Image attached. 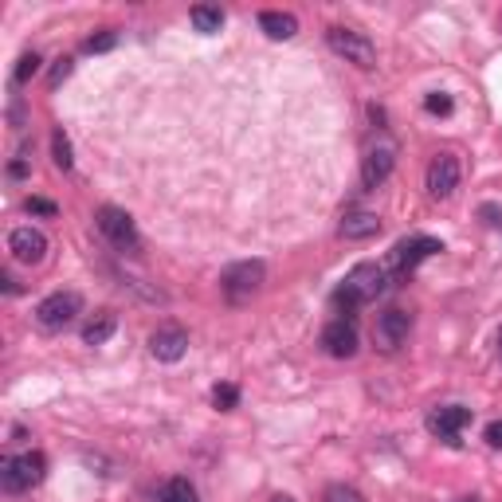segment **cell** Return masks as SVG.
<instances>
[{"label":"cell","instance_id":"6da1fadb","mask_svg":"<svg viewBox=\"0 0 502 502\" xmlns=\"http://www.w3.org/2000/svg\"><path fill=\"white\" fill-rule=\"evenodd\" d=\"M384 283H389L384 263H357L334 291V306L341 314H354L361 303H369V298H377L384 291Z\"/></svg>","mask_w":502,"mask_h":502},{"label":"cell","instance_id":"7a4b0ae2","mask_svg":"<svg viewBox=\"0 0 502 502\" xmlns=\"http://www.w3.org/2000/svg\"><path fill=\"white\" fill-rule=\"evenodd\" d=\"M44 475H48V459L40 452H24V455L0 459V487H4L8 495H20V490L44 483Z\"/></svg>","mask_w":502,"mask_h":502},{"label":"cell","instance_id":"3957f363","mask_svg":"<svg viewBox=\"0 0 502 502\" xmlns=\"http://www.w3.org/2000/svg\"><path fill=\"white\" fill-rule=\"evenodd\" d=\"M326 44H330L334 56H341L346 63H354V67H361V71L377 67V48H373L369 40L361 36V31H354V28H326Z\"/></svg>","mask_w":502,"mask_h":502},{"label":"cell","instance_id":"277c9868","mask_svg":"<svg viewBox=\"0 0 502 502\" xmlns=\"http://www.w3.org/2000/svg\"><path fill=\"white\" fill-rule=\"evenodd\" d=\"M94 220H99V232H102L106 240H110L114 251L137 255V248H142V236H137V224L130 220V212L106 205V208H99V216H94Z\"/></svg>","mask_w":502,"mask_h":502},{"label":"cell","instance_id":"5b68a950","mask_svg":"<svg viewBox=\"0 0 502 502\" xmlns=\"http://www.w3.org/2000/svg\"><path fill=\"white\" fill-rule=\"evenodd\" d=\"M263 263L260 260H243V263H236V267H228L224 271V279H220V291H224V298L228 303H248V298H255L260 295V286H263Z\"/></svg>","mask_w":502,"mask_h":502},{"label":"cell","instance_id":"8992f818","mask_svg":"<svg viewBox=\"0 0 502 502\" xmlns=\"http://www.w3.org/2000/svg\"><path fill=\"white\" fill-rule=\"evenodd\" d=\"M436 251H444V243H440V240H432V236L401 240L397 248H392L389 263H384V271H389V275H409V271H416V267L428 260V255H436Z\"/></svg>","mask_w":502,"mask_h":502},{"label":"cell","instance_id":"52a82bcc","mask_svg":"<svg viewBox=\"0 0 502 502\" xmlns=\"http://www.w3.org/2000/svg\"><path fill=\"white\" fill-rule=\"evenodd\" d=\"M79 311H83L79 295L75 291H56V295H48L44 303L36 306V322L44 330H63V326H71L75 318H79Z\"/></svg>","mask_w":502,"mask_h":502},{"label":"cell","instance_id":"ba28073f","mask_svg":"<svg viewBox=\"0 0 502 502\" xmlns=\"http://www.w3.org/2000/svg\"><path fill=\"white\" fill-rule=\"evenodd\" d=\"M392 165H397V145H392L389 137H381V142L369 145L365 157H361V185H365V189H381L384 181H389Z\"/></svg>","mask_w":502,"mask_h":502},{"label":"cell","instance_id":"9c48e42d","mask_svg":"<svg viewBox=\"0 0 502 502\" xmlns=\"http://www.w3.org/2000/svg\"><path fill=\"white\" fill-rule=\"evenodd\" d=\"M424 185H428V192L436 200L452 197V192L459 189V157L455 154H436L428 162V173H424Z\"/></svg>","mask_w":502,"mask_h":502},{"label":"cell","instance_id":"30bf717a","mask_svg":"<svg viewBox=\"0 0 502 502\" xmlns=\"http://www.w3.org/2000/svg\"><path fill=\"white\" fill-rule=\"evenodd\" d=\"M409 330H412V318L404 311H384L377 318V326H373V341H377V349H384V354H397L404 341H409Z\"/></svg>","mask_w":502,"mask_h":502},{"label":"cell","instance_id":"8fae6325","mask_svg":"<svg viewBox=\"0 0 502 502\" xmlns=\"http://www.w3.org/2000/svg\"><path fill=\"white\" fill-rule=\"evenodd\" d=\"M471 424V409H459V404H440V409L428 412V432L440 436V440L455 444V436Z\"/></svg>","mask_w":502,"mask_h":502},{"label":"cell","instance_id":"7c38bea8","mask_svg":"<svg viewBox=\"0 0 502 502\" xmlns=\"http://www.w3.org/2000/svg\"><path fill=\"white\" fill-rule=\"evenodd\" d=\"M322 349L338 361L354 357L357 354V326L349 322V318H334V322L322 330Z\"/></svg>","mask_w":502,"mask_h":502},{"label":"cell","instance_id":"4fadbf2b","mask_svg":"<svg viewBox=\"0 0 502 502\" xmlns=\"http://www.w3.org/2000/svg\"><path fill=\"white\" fill-rule=\"evenodd\" d=\"M149 354L157 361H181L189 354V334L181 326H157L149 334Z\"/></svg>","mask_w":502,"mask_h":502},{"label":"cell","instance_id":"5bb4252c","mask_svg":"<svg viewBox=\"0 0 502 502\" xmlns=\"http://www.w3.org/2000/svg\"><path fill=\"white\" fill-rule=\"evenodd\" d=\"M8 251H13L20 263L36 267V263H44V255H48V236L40 228H31V224L28 228H16L13 236H8Z\"/></svg>","mask_w":502,"mask_h":502},{"label":"cell","instance_id":"9a60e30c","mask_svg":"<svg viewBox=\"0 0 502 502\" xmlns=\"http://www.w3.org/2000/svg\"><path fill=\"white\" fill-rule=\"evenodd\" d=\"M338 232H341V240H373L381 232V216L377 212H346Z\"/></svg>","mask_w":502,"mask_h":502},{"label":"cell","instance_id":"2e32d148","mask_svg":"<svg viewBox=\"0 0 502 502\" xmlns=\"http://www.w3.org/2000/svg\"><path fill=\"white\" fill-rule=\"evenodd\" d=\"M114 330H119V314L99 311V314L87 318V326H83V341H87V346H102V341L114 338Z\"/></svg>","mask_w":502,"mask_h":502},{"label":"cell","instance_id":"e0dca14e","mask_svg":"<svg viewBox=\"0 0 502 502\" xmlns=\"http://www.w3.org/2000/svg\"><path fill=\"white\" fill-rule=\"evenodd\" d=\"M260 28L271 40H291L298 31V20L291 13H271V8H267V13H260Z\"/></svg>","mask_w":502,"mask_h":502},{"label":"cell","instance_id":"ac0fdd59","mask_svg":"<svg viewBox=\"0 0 502 502\" xmlns=\"http://www.w3.org/2000/svg\"><path fill=\"white\" fill-rule=\"evenodd\" d=\"M189 20H192V28L205 31V36H212V31L224 28V13H220V8H212V4H197L189 13Z\"/></svg>","mask_w":502,"mask_h":502},{"label":"cell","instance_id":"d6986e66","mask_svg":"<svg viewBox=\"0 0 502 502\" xmlns=\"http://www.w3.org/2000/svg\"><path fill=\"white\" fill-rule=\"evenodd\" d=\"M162 502H200V498H197V487H192L189 479H169L162 490Z\"/></svg>","mask_w":502,"mask_h":502},{"label":"cell","instance_id":"ffe728a7","mask_svg":"<svg viewBox=\"0 0 502 502\" xmlns=\"http://www.w3.org/2000/svg\"><path fill=\"white\" fill-rule=\"evenodd\" d=\"M51 154H56V165L63 169V173H67V169L75 165V157H71V142H67V134H63V130L51 134Z\"/></svg>","mask_w":502,"mask_h":502},{"label":"cell","instance_id":"44dd1931","mask_svg":"<svg viewBox=\"0 0 502 502\" xmlns=\"http://www.w3.org/2000/svg\"><path fill=\"white\" fill-rule=\"evenodd\" d=\"M212 404H216L220 412H232L240 404V389L236 384H216V389H212Z\"/></svg>","mask_w":502,"mask_h":502},{"label":"cell","instance_id":"7402d4cb","mask_svg":"<svg viewBox=\"0 0 502 502\" xmlns=\"http://www.w3.org/2000/svg\"><path fill=\"white\" fill-rule=\"evenodd\" d=\"M36 71H40V56H36V51H24V56H20V63H16V75H13L16 87H24V83H28Z\"/></svg>","mask_w":502,"mask_h":502},{"label":"cell","instance_id":"603a6c76","mask_svg":"<svg viewBox=\"0 0 502 502\" xmlns=\"http://www.w3.org/2000/svg\"><path fill=\"white\" fill-rule=\"evenodd\" d=\"M114 44H119V36H114V31H99V36L87 40V51H91V56H102V51H110Z\"/></svg>","mask_w":502,"mask_h":502},{"label":"cell","instance_id":"cb8c5ba5","mask_svg":"<svg viewBox=\"0 0 502 502\" xmlns=\"http://www.w3.org/2000/svg\"><path fill=\"white\" fill-rule=\"evenodd\" d=\"M326 502H365V498H361V490L346 487V483H338V487H330V490H326Z\"/></svg>","mask_w":502,"mask_h":502},{"label":"cell","instance_id":"d4e9b609","mask_svg":"<svg viewBox=\"0 0 502 502\" xmlns=\"http://www.w3.org/2000/svg\"><path fill=\"white\" fill-rule=\"evenodd\" d=\"M424 110H428V114H452V99H447L444 91H436V94L424 99Z\"/></svg>","mask_w":502,"mask_h":502},{"label":"cell","instance_id":"484cf974","mask_svg":"<svg viewBox=\"0 0 502 502\" xmlns=\"http://www.w3.org/2000/svg\"><path fill=\"white\" fill-rule=\"evenodd\" d=\"M67 75H71V56H59V59H56V67H51V75H48V83H51V87H59V83L67 79Z\"/></svg>","mask_w":502,"mask_h":502},{"label":"cell","instance_id":"4316f807","mask_svg":"<svg viewBox=\"0 0 502 502\" xmlns=\"http://www.w3.org/2000/svg\"><path fill=\"white\" fill-rule=\"evenodd\" d=\"M28 212H40V216H56V205H51V200H44V197H31L28 200Z\"/></svg>","mask_w":502,"mask_h":502},{"label":"cell","instance_id":"83f0119b","mask_svg":"<svg viewBox=\"0 0 502 502\" xmlns=\"http://www.w3.org/2000/svg\"><path fill=\"white\" fill-rule=\"evenodd\" d=\"M483 440H487L490 447H502V420H495V424H487V432H483Z\"/></svg>","mask_w":502,"mask_h":502},{"label":"cell","instance_id":"f1b7e54d","mask_svg":"<svg viewBox=\"0 0 502 502\" xmlns=\"http://www.w3.org/2000/svg\"><path fill=\"white\" fill-rule=\"evenodd\" d=\"M8 177H16V181H20V177H28V162H24V154H20L16 162L8 165Z\"/></svg>","mask_w":502,"mask_h":502},{"label":"cell","instance_id":"f546056e","mask_svg":"<svg viewBox=\"0 0 502 502\" xmlns=\"http://www.w3.org/2000/svg\"><path fill=\"white\" fill-rule=\"evenodd\" d=\"M483 216H487V224H498V208L495 205H483Z\"/></svg>","mask_w":502,"mask_h":502},{"label":"cell","instance_id":"4dcf8cb0","mask_svg":"<svg viewBox=\"0 0 502 502\" xmlns=\"http://www.w3.org/2000/svg\"><path fill=\"white\" fill-rule=\"evenodd\" d=\"M275 502H295V498H286V495H279V498H275Z\"/></svg>","mask_w":502,"mask_h":502},{"label":"cell","instance_id":"1f68e13d","mask_svg":"<svg viewBox=\"0 0 502 502\" xmlns=\"http://www.w3.org/2000/svg\"><path fill=\"white\" fill-rule=\"evenodd\" d=\"M498 354H502V330H498Z\"/></svg>","mask_w":502,"mask_h":502}]
</instances>
